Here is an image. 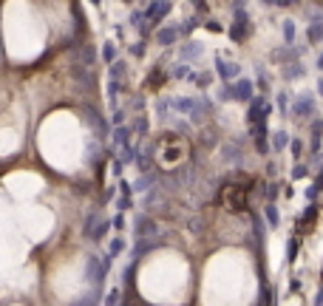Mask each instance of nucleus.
Wrapping results in <instances>:
<instances>
[{"mask_svg": "<svg viewBox=\"0 0 323 306\" xmlns=\"http://www.w3.org/2000/svg\"><path fill=\"white\" fill-rule=\"evenodd\" d=\"M218 204L230 213H244L250 207V181H227L218 190Z\"/></svg>", "mask_w": 323, "mask_h": 306, "instance_id": "f257e3e1", "label": "nucleus"}, {"mask_svg": "<svg viewBox=\"0 0 323 306\" xmlns=\"http://www.w3.org/2000/svg\"><path fill=\"white\" fill-rule=\"evenodd\" d=\"M156 147H159L164 164H176V162H181L184 153H187V145H184V139H181L179 133H162Z\"/></svg>", "mask_w": 323, "mask_h": 306, "instance_id": "f03ea898", "label": "nucleus"}, {"mask_svg": "<svg viewBox=\"0 0 323 306\" xmlns=\"http://www.w3.org/2000/svg\"><path fill=\"white\" fill-rule=\"evenodd\" d=\"M170 9H173V3L170 0H150V6L145 9V23L153 29V26H159L164 17L170 15Z\"/></svg>", "mask_w": 323, "mask_h": 306, "instance_id": "7ed1b4c3", "label": "nucleus"}, {"mask_svg": "<svg viewBox=\"0 0 323 306\" xmlns=\"http://www.w3.org/2000/svg\"><path fill=\"white\" fill-rule=\"evenodd\" d=\"M247 34H250V15L244 9H238L233 17V26H230V37H233V43H244Z\"/></svg>", "mask_w": 323, "mask_h": 306, "instance_id": "20e7f679", "label": "nucleus"}, {"mask_svg": "<svg viewBox=\"0 0 323 306\" xmlns=\"http://www.w3.org/2000/svg\"><path fill=\"white\" fill-rule=\"evenodd\" d=\"M159 233V224H156V218H150V216H139L136 221H133V235L136 238H153Z\"/></svg>", "mask_w": 323, "mask_h": 306, "instance_id": "39448f33", "label": "nucleus"}, {"mask_svg": "<svg viewBox=\"0 0 323 306\" xmlns=\"http://www.w3.org/2000/svg\"><path fill=\"white\" fill-rule=\"evenodd\" d=\"M179 37H181V34H179V26H159V29H156V43L164 46V49L173 46Z\"/></svg>", "mask_w": 323, "mask_h": 306, "instance_id": "423d86ee", "label": "nucleus"}, {"mask_svg": "<svg viewBox=\"0 0 323 306\" xmlns=\"http://www.w3.org/2000/svg\"><path fill=\"white\" fill-rule=\"evenodd\" d=\"M201 54V43H196V40H187L181 49H179V63H190Z\"/></svg>", "mask_w": 323, "mask_h": 306, "instance_id": "0eeeda50", "label": "nucleus"}, {"mask_svg": "<svg viewBox=\"0 0 323 306\" xmlns=\"http://www.w3.org/2000/svg\"><path fill=\"white\" fill-rule=\"evenodd\" d=\"M215 74H218V77H221L224 82H230L233 77H235V74H238V65L230 63V60H221V57H218V60H215Z\"/></svg>", "mask_w": 323, "mask_h": 306, "instance_id": "6e6552de", "label": "nucleus"}, {"mask_svg": "<svg viewBox=\"0 0 323 306\" xmlns=\"http://www.w3.org/2000/svg\"><path fill=\"white\" fill-rule=\"evenodd\" d=\"M233 99H238V102H247V99H252V82L250 80H238L233 85Z\"/></svg>", "mask_w": 323, "mask_h": 306, "instance_id": "1a4fd4ad", "label": "nucleus"}, {"mask_svg": "<svg viewBox=\"0 0 323 306\" xmlns=\"http://www.w3.org/2000/svg\"><path fill=\"white\" fill-rule=\"evenodd\" d=\"M119 60V49H116V43H111V40H105L102 43V51H99V63H105V65H111Z\"/></svg>", "mask_w": 323, "mask_h": 306, "instance_id": "9d476101", "label": "nucleus"}, {"mask_svg": "<svg viewBox=\"0 0 323 306\" xmlns=\"http://www.w3.org/2000/svg\"><path fill=\"white\" fill-rule=\"evenodd\" d=\"M94 63H97V51H94V46H91V43H82L80 46V65L91 68Z\"/></svg>", "mask_w": 323, "mask_h": 306, "instance_id": "9b49d317", "label": "nucleus"}, {"mask_svg": "<svg viewBox=\"0 0 323 306\" xmlns=\"http://www.w3.org/2000/svg\"><path fill=\"white\" fill-rule=\"evenodd\" d=\"M292 113H295V116H309V113H312V97H298Z\"/></svg>", "mask_w": 323, "mask_h": 306, "instance_id": "f8f14e48", "label": "nucleus"}, {"mask_svg": "<svg viewBox=\"0 0 323 306\" xmlns=\"http://www.w3.org/2000/svg\"><path fill=\"white\" fill-rule=\"evenodd\" d=\"M125 71H128V63H125V60H116V63L108 65V77H111V80H122Z\"/></svg>", "mask_w": 323, "mask_h": 306, "instance_id": "ddd939ff", "label": "nucleus"}, {"mask_svg": "<svg viewBox=\"0 0 323 306\" xmlns=\"http://www.w3.org/2000/svg\"><path fill=\"white\" fill-rule=\"evenodd\" d=\"M167 80V74H164V71H162V68H156V71H150V77H147V88H150V91H156V88H162V82Z\"/></svg>", "mask_w": 323, "mask_h": 306, "instance_id": "4468645a", "label": "nucleus"}, {"mask_svg": "<svg viewBox=\"0 0 323 306\" xmlns=\"http://www.w3.org/2000/svg\"><path fill=\"white\" fill-rule=\"evenodd\" d=\"M306 37H309V43H321V40H323V23H321V20H315V23L309 26Z\"/></svg>", "mask_w": 323, "mask_h": 306, "instance_id": "2eb2a0df", "label": "nucleus"}, {"mask_svg": "<svg viewBox=\"0 0 323 306\" xmlns=\"http://www.w3.org/2000/svg\"><path fill=\"white\" fill-rule=\"evenodd\" d=\"M153 250V238H136V250H133V258L145 255V252H150Z\"/></svg>", "mask_w": 323, "mask_h": 306, "instance_id": "dca6fc26", "label": "nucleus"}, {"mask_svg": "<svg viewBox=\"0 0 323 306\" xmlns=\"http://www.w3.org/2000/svg\"><path fill=\"white\" fill-rule=\"evenodd\" d=\"M281 29H284V43L292 46V43H295V23H292V20H284Z\"/></svg>", "mask_w": 323, "mask_h": 306, "instance_id": "f3484780", "label": "nucleus"}, {"mask_svg": "<svg viewBox=\"0 0 323 306\" xmlns=\"http://www.w3.org/2000/svg\"><path fill=\"white\" fill-rule=\"evenodd\" d=\"M272 145H275V150H284V147L289 145V133H287V130H275Z\"/></svg>", "mask_w": 323, "mask_h": 306, "instance_id": "a211bd4d", "label": "nucleus"}, {"mask_svg": "<svg viewBox=\"0 0 323 306\" xmlns=\"http://www.w3.org/2000/svg\"><path fill=\"white\" fill-rule=\"evenodd\" d=\"M122 250H125V238H122V235L111 238V252H108V255H111V258H116L119 252H122Z\"/></svg>", "mask_w": 323, "mask_h": 306, "instance_id": "6ab92c4d", "label": "nucleus"}, {"mask_svg": "<svg viewBox=\"0 0 323 306\" xmlns=\"http://www.w3.org/2000/svg\"><path fill=\"white\" fill-rule=\"evenodd\" d=\"M111 125L116 128V125H125V111L122 108H113L111 111Z\"/></svg>", "mask_w": 323, "mask_h": 306, "instance_id": "aec40b11", "label": "nucleus"}, {"mask_svg": "<svg viewBox=\"0 0 323 306\" xmlns=\"http://www.w3.org/2000/svg\"><path fill=\"white\" fill-rule=\"evenodd\" d=\"M111 227L116 230V233H122V230H125V213H116V216L111 218Z\"/></svg>", "mask_w": 323, "mask_h": 306, "instance_id": "412c9836", "label": "nucleus"}, {"mask_svg": "<svg viewBox=\"0 0 323 306\" xmlns=\"http://www.w3.org/2000/svg\"><path fill=\"white\" fill-rule=\"evenodd\" d=\"M130 207H133L130 196H122V193H119V201H116V210H119V213H125V210H130Z\"/></svg>", "mask_w": 323, "mask_h": 306, "instance_id": "4be33fe9", "label": "nucleus"}, {"mask_svg": "<svg viewBox=\"0 0 323 306\" xmlns=\"http://www.w3.org/2000/svg\"><path fill=\"white\" fill-rule=\"evenodd\" d=\"M264 213H267V218H269V224H278V210H275V204H267V210H264Z\"/></svg>", "mask_w": 323, "mask_h": 306, "instance_id": "5701e85b", "label": "nucleus"}, {"mask_svg": "<svg viewBox=\"0 0 323 306\" xmlns=\"http://www.w3.org/2000/svg\"><path fill=\"white\" fill-rule=\"evenodd\" d=\"M309 176V167L306 164H295V170H292V179H304Z\"/></svg>", "mask_w": 323, "mask_h": 306, "instance_id": "b1692460", "label": "nucleus"}, {"mask_svg": "<svg viewBox=\"0 0 323 306\" xmlns=\"http://www.w3.org/2000/svg\"><path fill=\"white\" fill-rule=\"evenodd\" d=\"M130 54H133V57H142V54H145V43H136V46H130Z\"/></svg>", "mask_w": 323, "mask_h": 306, "instance_id": "393cba45", "label": "nucleus"}, {"mask_svg": "<svg viewBox=\"0 0 323 306\" xmlns=\"http://www.w3.org/2000/svg\"><path fill=\"white\" fill-rule=\"evenodd\" d=\"M116 301H119V292L113 289L111 295H108V298H105V304H108V306H116Z\"/></svg>", "mask_w": 323, "mask_h": 306, "instance_id": "a878e982", "label": "nucleus"}, {"mask_svg": "<svg viewBox=\"0 0 323 306\" xmlns=\"http://www.w3.org/2000/svg\"><path fill=\"white\" fill-rule=\"evenodd\" d=\"M204 26H207V29H210V32H221V26H218V23H215V20H207V23H204Z\"/></svg>", "mask_w": 323, "mask_h": 306, "instance_id": "bb28decb", "label": "nucleus"}, {"mask_svg": "<svg viewBox=\"0 0 323 306\" xmlns=\"http://www.w3.org/2000/svg\"><path fill=\"white\" fill-rule=\"evenodd\" d=\"M193 6H196V9H201V12L207 9V3H204V0H193Z\"/></svg>", "mask_w": 323, "mask_h": 306, "instance_id": "cd10ccee", "label": "nucleus"}, {"mask_svg": "<svg viewBox=\"0 0 323 306\" xmlns=\"http://www.w3.org/2000/svg\"><path fill=\"white\" fill-rule=\"evenodd\" d=\"M318 91H321V97H323V77H321V82H318Z\"/></svg>", "mask_w": 323, "mask_h": 306, "instance_id": "c85d7f7f", "label": "nucleus"}, {"mask_svg": "<svg viewBox=\"0 0 323 306\" xmlns=\"http://www.w3.org/2000/svg\"><path fill=\"white\" fill-rule=\"evenodd\" d=\"M318 68H321V71H323V54H321V60H318Z\"/></svg>", "mask_w": 323, "mask_h": 306, "instance_id": "c756f323", "label": "nucleus"}, {"mask_svg": "<svg viewBox=\"0 0 323 306\" xmlns=\"http://www.w3.org/2000/svg\"><path fill=\"white\" fill-rule=\"evenodd\" d=\"M125 3H133V0H125Z\"/></svg>", "mask_w": 323, "mask_h": 306, "instance_id": "7c9ffc66", "label": "nucleus"}]
</instances>
